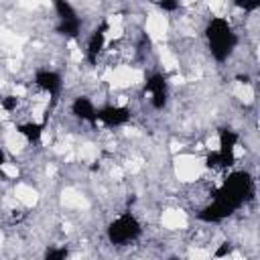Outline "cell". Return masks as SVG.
<instances>
[{
    "label": "cell",
    "instance_id": "obj_1",
    "mask_svg": "<svg viewBox=\"0 0 260 260\" xmlns=\"http://www.w3.org/2000/svg\"><path fill=\"white\" fill-rule=\"evenodd\" d=\"M254 195V179L246 171H234L217 189L213 201L199 211V219L207 223H217L232 213H236Z\"/></svg>",
    "mask_w": 260,
    "mask_h": 260
},
{
    "label": "cell",
    "instance_id": "obj_2",
    "mask_svg": "<svg viewBox=\"0 0 260 260\" xmlns=\"http://www.w3.org/2000/svg\"><path fill=\"white\" fill-rule=\"evenodd\" d=\"M205 41L211 57L217 63H223L232 57L234 49L238 47V35L223 16H211L205 24Z\"/></svg>",
    "mask_w": 260,
    "mask_h": 260
},
{
    "label": "cell",
    "instance_id": "obj_3",
    "mask_svg": "<svg viewBox=\"0 0 260 260\" xmlns=\"http://www.w3.org/2000/svg\"><path fill=\"white\" fill-rule=\"evenodd\" d=\"M142 234V223L138 221V217L132 211H124L120 213L114 221H110V225L106 228V236L108 242L114 246H128L132 242H136Z\"/></svg>",
    "mask_w": 260,
    "mask_h": 260
},
{
    "label": "cell",
    "instance_id": "obj_4",
    "mask_svg": "<svg viewBox=\"0 0 260 260\" xmlns=\"http://www.w3.org/2000/svg\"><path fill=\"white\" fill-rule=\"evenodd\" d=\"M57 16H59V32L65 37H79V28H81V20L77 18V12L73 10V6L67 0H53Z\"/></svg>",
    "mask_w": 260,
    "mask_h": 260
},
{
    "label": "cell",
    "instance_id": "obj_5",
    "mask_svg": "<svg viewBox=\"0 0 260 260\" xmlns=\"http://www.w3.org/2000/svg\"><path fill=\"white\" fill-rule=\"evenodd\" d=\"M144 91L148 93L150 104H152L154 110H162V108L167 106V100H169V87H167V79H165L162 73H152V75L146 79Z\"/></svg>",
    "mask_w": 260,
    "mask_h": 260
},
{
    "label": "cell",
    "instance_id": "obj_6",
    "mask_svg": "<svg viewBox=\"0 0 260 260\" xmlns=\"http://www.w3.org/2000/svg\"><path fill=\"white\" fill-rule=\"evenodd\" d=\"M35 83H37V87H39L41 91L49 93L53 100H57L59 93H61V89H63V79H61V75H59L57 71H51V69H41V71H37V73H35Z\"/></svg>",
    "mask_w": 260,
    "mask_h": 260
},
{
    "label": "cell",
    "instance_id": "obj_7",
    "mask_svg": "<svg viewBox=\"0 0 260 260\" xmlns=\"http://www.w3.org/2000/svg\"><path fill=\"white\" fill-rule=\"evenodd\" d=\"M130 120V110L124 106H104L95 112V122H104L106 126H122Z\"/></svg>",
    "mask_w": 260,
    "mask_h": 260
},
{
    "label": "cell",
    "instance_id": "obj_8",
    "mask_svg": "<svg viewBox=\"0 0 260 260\" xmlns=\"http://www.w3.org/2000/svg\"><path fill=\"white\" fill-rule=\"evenodd\" d=\"M106 30H108V24H102L100 28H95L87 41V49H85V59L89 65H95L102 51H104V45H106Z\"/></svg>",
    "mask_w": 260,
    "mask_h": 260
},
{
    "label": "cell",
    "instance_id": "obj_9",
    "mask_svg": "<svg viewBox=\"0 0 260 260\" xmlns=\"http://www.w3.org/2000/svg\"><path fill=\"white\" fill-rule=\"evenodd\" d=\"M71 112H73V116L79 118L81 122H91V124H93V122H95V112H98V108L93 106V102H91L89 98L79 95V98L73 100Z\"/></svg>",
    "mask_w": 260,
    "mask_h": 260
},
{
    "label": "cell",
    "instance_id": "obj_10",
    "mask_svg": "<svg viewBox=\"0 0 260 260\" xmlns=\"http://www.w3.org/2000/svg\"><path fill=\"white\" fill-rule=\"evenodd\" d=\"M18 132H20L28 142H32V140H39V138H41V134H43V124L26 122V124H20V126H18Z\"/></svg>",
    "mask_w": 260,
    "mask_h": 260
},
{
    "label": "cell",
    "instance_id": "obj_11",
    "mask_svg": "<svg viewBox=\"0 0 260 260\" xmlns=\"http://www.w3.org/2000/svg\"><path fill=\"white\" fill-rule=\"evenodd\" d=\"M234 6L244 12H254L260 6V0H234Z\"/></svg>",
    "mask_w": 260,
    "mask_h": 260
},
{
    "label": "cell",
    "instance_id": "obj_12",
    "mask_svg": "<svg viewBox=\"0 0 260 260\" xmlns=\"http://www.w3.org/2000/svg\"><path fill=\"white\" fill-rule=\"evenodd\" d=\"M158 6L167 12H173V10L179 8V0H158Z\"/></svg>",
    "mask_w": 260,
    "mask_h": 260
},
{
    "label": "cell",
    "instance_id": "obj_13",
    "mask_svg": "<svg viewBox=\"0 0 260 260\" xmlns=\"http://www.w3.org/2000/svg\"><path fill=\"white\" fill-rule=\"evenodd\" d=\"M67 256V248H59V250H47V258L55 260V258H65Z\"/></svg>",
    "mask_w": 260,
    "mask_h": 260
},
{
    "label": "cell",
    "instance_id": "obj_14",
    "mask_svg": "<svg viewBox=\"0 0 260 260\" xmlns=\"http://www.w3.org/2000/svg\"><path fill=\"white\" fill-rule=\"evenodd\" d=\"M2 165H4V152H0V169H2Z\"/></svg>",
    "mask_w": 260,
    "mask_h": 260
}]
</instances>
